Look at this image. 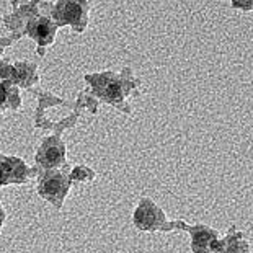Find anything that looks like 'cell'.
<instances>
[{"label": "cell", "mask_w": 253, "mask_h": 253, "mask_svg": "<svg viewBox=\"0 0 253 253\" xmlns=\"http://www.w3.org/2000/svg\"><path fill=\"white\" fill-rule=\"evenodd\" d=\"M164 220L162 211L154 206L150 201H142L141 206L137 208L136 214H134V222L139 229L150 230V229H157Z\"/></svg>", "instance_id": "cell-1"}, {"label": "cell", "mask_w": 253, "mask_h": 253, "mask_svg": "<svg viewBox=\"0 0 253 253\" xmlns=\"http://www.w3.org/2000/svg\"><path fill=\"white\" fill-rule=\"evenodd\" d=\"M222 252L224 253H247V244L230 237V239L224 244Z\"/></svg>", "instance_id": "cell-7"}, {"label": "cell", "mask_w": 253, "mask_h": 253, "mask_svg": "<svg viewBox=\"0 0 253 253\" xmlns=\"http://www.w3.org/2000/svg\"><path fill=\"white\" fill-rule=\"evenodd\" d=\"M193 250L196 253H206V252H219L217 235L209 229L198 230L193 237Z\"/></svg>", "instance_id": "cell-3"}, {"label": "cell", "mask_w": 253, "mask_h": 253, "mask_svg": "<svg viewBox=\"0 0 253 253\" xmlns=\"http://www.w3.org/2000/svg\"><path fill=\"white\" fill-rule=\"evenodd\" d=\"M31 33H33L35 38H38V41H40L41 44H44V42H47V40H51L52 25L49 23V20L40 18L33 25V28H31Z\"/></svg>", "instance_id": "cell-6"}, {"label": "cell", "mask_w": 253, "mask_h": 253, "mask_svg": "<svg viewBox=\"0 0 253 253\" xmlns=\"http://www.w3.org/2000/svg\"><path fill=\"white\" fill-rule=\"evenodd\" d=\"M103 95L108 96L110 100H120L121 98V88H120V85L115 84V82L108 84L103 88Z\"/></svg>", "instance_id": "cell-8"}, {"label": "cell", "mask_w": 253, "mask_h": 253, "mask_svg": "<svg viewBox=\"0 0 253 253\" xmlns=\"http://www.w3.org/2000/svg\"><path fill=\"white\" fill-rule=\"evenodd\" d=\"M10 178V170L7 165L0 164V185H3L5 181Z\"/></svg>", "instance_id": "cell-9"}, {"label": "cell", "mask_w": 253, "mask_h": 253, "mask_svg": "<svg viewBox=\"0 0 253 253\" xmlns=\"http://www.w3.org/2000/svg\"><path fill=\"white\" fill-rule=\"evenodd\" d=\"M62 154H64V149L61 147V144H57L56 141H49L41 149L40 162L44 167H54L62 160Z\"/></svg>", "instance_id": "cell-4"}, {"label": "cell", "mask_w": 253, "mask_h": 253, "mask_svg": "<svg viewBox=\"0 0 253 253\" xmlns=\"http://www.w3.org/2000/svg\"><path fill=\"white\" fill-rule=\"evenodd\" d=\"M67 188V180L66 176L61 173H51L44 176V180L40 185V193L47 199H52L56 196H61Z\"/></svg>", "instance_id": "cell-2"}, {"label": "cell", "mask_w": 253, "mask_h": 253, "mask_svg": "<svg viewBox=\"0 0 253 253\" xmlns=\"http://www.w3.org/2000/svg\"><path fill=\"white\" fill-rule=\"evenodd\" d=\"M2 220H3V212H2V209H0V225H2Z\"/></svg>", "instance_id": "cell-10"}, {"label": "cell", "mask_w": 253, "mask_h": 253, "mask_svg": "<svg viewBox=\"0 0 253 253\" xmlns=\"http://www.w3.org/2000/svg\"><path fill=\"white\" fill-rule=\"evenodd\" d=\"M80 17H82V7L79 3L69 2L64 3L59 7V18L64 21H69V23H79Z\"/></svg>", "instance_id": "cell-5"}]
</instances>
